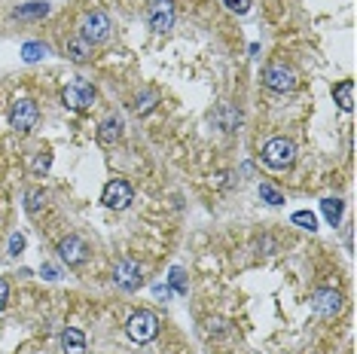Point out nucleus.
Returning <instances> with one entry per match:
<instances>
[{
  "label": "nucleus",
  "mask_w": 357,
  "mask_h": 354,
  "mask_svg": "<svg viewBox=\"0 0 357 354\" xmlns=\"http://www.w3.org/2000/svg\"><path fill=\"white\" fill-rule=\"evenodd\" d=\"M126 333H128V339L131 342H153L156 339V333H159V318L153 312H147V309H141V312H135L128 318V324H126Z\"/></svg>",
  "instance_id": "obj_1"
},
{
  "label": "nucleus",
  "mask_w": 357,
  "mask_h": 354,
  "mask_svg": "<svg viewBox=\"0 0 357 354\" xmlns=\"http://www.w3.org/2000/svg\"><path fill=\"white\" fill-rule=\"evenodd\" d=\"M61 101H65V107H71V110H86V107L95 104V89L86 80H74L61 92Z\"/></svg>",
  "instance_id": "obj_2"
},
{
  "label": "nucleus",
  "mask_w": 357,
  "mask_h": 354,
  "mask_svg": "<svg viewBox=\"0 0 357 354\" xmlns=\"http://www.w3.org/2000/svg\"><path fill=\"white\" fill-rule=\"evenodd\" d=\"M263 159H266V165H272V168H287L297 159V147H293L287 137H272L266 147H263Z\"/></svg>",
  "instance_id": "obj_3"
},
{
  "label": "nucleus",
  "mask_w": 357,
  "mask_h": 354,
  "mask_svg": "<svg viewBox=\"0 0 357 354\" xmlns=\"http://www.w3.org/2000/svg\"><path fill=\"white\" fill-rule=\"evenodd\" d=\"M83 40H86L89 46H95V43H104L107 37H110V15L107 12H89L86 19H83Z\"/></svg>",
  "instance_id": "obj_4"
},
{
  "label": "nucleus",
  "mask_w": 357,
  "mask_h": 354,
  "mask_svg": "<svg viewBox=\"0 0 357 354\" xmlns=\"http://www.w3.org/2000/svg\"><path fill=\"white\" fill-rule=\"evenodd\" d=\"M131 183L122 180V177H116V180H110L104 187V196H101V202H104L107 208H113V211H122V208L131 205Z\"/></svg>",
  "instance_id": "obj_5"
},
{
  "label": "nucleus",
  "mask_w": 357,
  "mask_h": 354,
  "mask_svg": "<svg viewBox=\"0 0 357 354\" xmlns=\"http://www.w3.org/2000/svg\"><path fill=\"white\" fill-rule=\"evenodd\" d=\"M263 83H266V89H272V92H293V89L299 86L297 74H293L290 67H284V65L266 67V74H263Z\"/></svg>",
  "instance_id": "obj_6"
},
{
  "label": "nucleus",
  "mask_w": 357,
  "mask_h": 354,
  "mask_svg": "<svg viewBox=\"0 0 357 354\" xmlns=\"http://www.w3.org/2000/svg\"><path fill=\"white\" fill-rule=\"evenodd\" d=\"M37 119H40V110H37L34 101H28V98H22V101L13 104V113H10V122L15 132H31V128L37 126Z\"/></svg>",
  "instance_id": "obj_7"
},
{
  "label": "nucleus",
  "mask_w": 357,
  "mask_h": 354,
  "mask_svg": "<svg viewBox=\"0 0 357 354\" xmlns=\"http://www.w3.org/2000/svg\"><path fill=\"white\" fill-rule=\"evenodd\" d=\"M113 281H116V287H122V290H138L141 287V281H144V275H141V266L135 263V260H122L119 266H116V272H113Z\"/></svg>",
  "instance_id": "obj_8"
},
{
  "label": "nucleus",
  "mask_w": 357,
  "mask_h": 354,
  "mask_svg": "<svg viewBox=\"0 0 357 354\" xmlns=\"http://www.w3.org/2000/svg\"><path fill=\"white\" fill-rule=\"evenodd\" d=\"M172 25H174V3L172 0H153L150 28L156 31V34H165V31H172Z\"/></svg>",
  "instance_id": "obj_9"
},
{
  "label": "nucleus",
  "mask_w": 357,
  "mask_h": 354,
  "mask_svg": "<svg viewBox=\"0 0 357 354\" xmlns=\"http://www.w3.org/2000/svg\"><path fill=\"white\" fill-rule=\"evenodd\" d=\"M58 253H61V260H65L67 266H80V263H86L89 260V251H86V242L83 238H65V242L58 244Z\"/></svg>",
  "instance_id": "obj_10"
},
{
  "label": "nucleus",
  "mask_w": 357,
  "mask_h": 354,
  "mask_svg": "<svg viewBox=\"0 0 357 354\" xmlns=\"http://www.w3.org/2000/svg\"><path fill=\"white\" fill-rule=\"evenodd\" d=\"M339 305H342V296H339L336 290H317V294H315V312L324 314V318L336 314Z\"/></svg>",
  "instance_id": "obj_11"
},
{
  "label": "nucleus",
  "mask_w": 357,
  "mask_h": 354,
  "mask_svg": "<svg viewBox=\"0 0 357 354\" xmlns=\"http://www.w3.org/2000/svg\"><path fill=\"white\" fill-rule=\"evenodd\" d=\"M61 351L65 354H86V336H83L76 327H67L65 333H61Z\"/></svg>",
  "instance_id": "obj_12"
},
{
  "label": "nucleus",
  "mask_w": 357,
  "mask_h": 354,
  "mask_svg": "<svg viewBox=\"0 0 357 354\" xmlns=\"http://www.w3.org/2000/svg\"><path fill=\"white\" fill-rule=\"evenodd\" d=\"M333 98H336V104L342 107V110H354V83L351 80H345V83H339L336 89H333Z\"/></svg>",
  "instance_id": "obj_13"
},
{
  "label": "nucleus",
  "mask_w": 357,
  "mask_h": 354,
  "mask_svg": "<svg viewBox=\"0 0 357 354\" xmlns=\"http://www.w3.org/2000/svg\"><path fill=\"white\" fill-rule=\"evenodd\" d=\"M119 135H122V119H107L98 132V141L104 144V147H110V144L119 141Z\"/></svg>",
  "instance_id": "obj_14"
},
{
  "label": "nucleus",
  "mask_w": 357,
  "mask_h": 354,
  "mask_svg": "<svg viewBox=\"0 0 357 354\" xmlns=\"http://www.w3.org/2000/svg\"><path fill=\"white\" fill-rule=\"evenodd\" d=\"M89 56H92V46H89L86 40H83V37H76V40L67 43V58L76 61V65H83V61H89Z\"/></svg>",
  "instance_id": "obj_15"
},
{
  "label": "nucleus",
  "mask_w": 357,
  "mask_h": 354,
  "mask_svg": "<svg viewBox=\"0 0 357 354\" xmlns=\"http://www.w3.org/2000/svg\"><path fill=\"white\" fill-rule=\"evenodd\" d=\"M214 119L220 122V126L226 128V132H235V128H238V122H242V113H238V110H232L229 104H223L220 110H217V117H214Z\"/></svg>",
  "instance_id": "obj_16"
},
{
  "label": "nucleus",
  "mask_w": 357,
  "mask_h": 354,
  "mask_svg": "<svg viewBox=\"0 0 357 354\" xmlns=\"http://www.w3.org/2000/svg\"><path fill=\"white\" fill-rule=\"evenodd\" d=\"M46 12H49V3H40V0H37V3L19 6V10H15V19H43Z\"/></svg>",
  "instance_id": "obj_17"
},
{
  "label": "nucleus",
  "mask_w": 357,
  "mask_h": 354,
  "mask_svg": "<svg viewBox=\"0 0 357 354\" xmlns=\"http://www.w3.org/2000/svg\"><path fill=\"white\" fill-rule=\"evenodd\" d=\"M321 211H324V217H327L330 226H336V223L342 220V202H339V199H324Z\"/></svg>",
  "instance_id": "obj_18"
},
{
  "label": "nucleus",
  "mask_w": 357,
  "mask_h": 354,
  "mask_svg": "<svg viewBox=\"0 0 357 354\" xmlns=\"http://www.w3.org/2000/svg\"><path fill=\"white\" fill-rule=\"evenodd\" d=\"M290 220H293V226H302V229H308V233H315L317 229V217L312 211H297Z\"/></svg>",
  "instance_id": "obj_19"
},
{
  "label": "nucleus",
  "mask_w": 357,
  "mask_h": 354,
  "mask_svg": "<svg viewBox=\"0 0 357 354\" xmlns=\"http://www.w3.org/2000/svg\"><path fill=\"white\" fill-rule=\"evenodd\" d=\"M46 56V46L43 43H25V49H22V58L25 61H40Z\"/></svg>",
  "instance_id": "obj_20"
},
{
  "label": "nucleus",
  "mask_w": 357,
  "mask_h": 354,
  "mask_svg": "<svg viewBox=\"0 0 357 354\" xmlns=\"http://www.w3.org/2000/svg\"><path fill=\"white\" fill-rule=\"evenodd\" d=\"M43 202H46V192L43 189H31L28 192V214H37V211H40V208H43Z\"/></svg>",
  "instance_id": "obj_21"
},
{
  "label": "nucleus",
  "mask_w": 357,
  "mask_h": 354,
  "mask_svg": "<svg viewBox=\"0 0 357 354\" xmlns=\"http://www.w3.org/2000/svg\"><path fill=\"white\" fill-rule=\"evenodd\" d=\"M168 281H172V290H177V294H186V275L183 269H172V275H168Z\"/></svg>",
  "instance_id": "obj_22"
},
{
  "label": "nucleus",
  "mask_w": 357,
  "mask_h": 354,
  "mask_svg": "<svg viewBox=\"0 0 357 354\" xmlns=\"http://www.w3.org/2000/svg\"><path fill=\"white\" fill-rule=\"evenodd\" d=\"M260 199H266L269 205H281V202H284V199H281V192H278V189H272V187H266V183H263V187H260Z\"/></svg>",
  "instance_id": "obj_23"
},
{
  "label": "nucleus",
  "mask_w": 357,
  "mask_h": 354,
  "mask_svg": "<svg viewBox=\"0 0 357 354\" xmlns=\"http://www.w3.org/2000/svg\"><path fill=\"white\" fill-rule=\"evenodd\" d=\"M223 3H226L232 12H238V15H244L247 10H251V0H223Z\"/></svg>",
  "instance_id": "obj_24"
},
{
  "label": "nucleus",
  "mask_w": 357,
  "mask_h": 354,
  "mask_svg": "<svg viewBox=\"0 0 357 354\" xmlns=\"http://www.w3.org/2000/svg\"><path fill=\"white\" fill-rule=\"evenodd\" d=\"M22 248H25V238H22V235H13V238H10V253H13V257H19Z\"/></svg>",
  "instance_id": "obj_25"
},
{
  "label": "nucleus",
  "mask_w": 357,
  "mask_h": 354,
  "mask_svg": "<svg viewBox=\"0 0 357 354\" xmlns=\"http://www.w3.org/2000/svg\"><path fill=\"white\" fill-rule=\"evenodd\" d=\"M49 162H52V156H49V153H46V156H40V159H37V162H34V171H37V174L46 171V168H49Z\"/></svg>",
  "instance_id": "obj_26"
},
{
  "label": "nucleus",
  "mask_w": 357,
  "mask_h": 354,
  "mask_svg": "<svg viewBox=\"0 0 357 354\" xmlns=\"http://www.w3.org/2000/svg\"><path fill=\"white\" fill-rule=\"evenodd\" d=\"M6 299H10V284H6L3 278H0V309L6 305Z\"/></svg>",
  "instance_id": "obj_27"
},
{
  "label": "nucleus",
  "mask_w": 357,
  "mask_h": 354,
  "mask_svg": "<svg viewBox=\"0 0 357 354\" xmlns=\"http://www.w3.org/2000/svg\"><path fill=\"white\" fill-rule=\"evenodd\" d=\"M150 101H156V95H153V92H150V95L144 98V104H138V113H147V110H150V107H153Z\"/></svg>",
  "instance_id": "obj_28"
},
{
  "label": "nucleus",
  "mask_w": 357,
  "mask_h": 354,
  "mask_svg": "<svg viewBox=\"0 0 357 354\" xmlns=\"http://www.w3.org/2000/svg\"><path fill=\"white\" fill-rule=\"evenodd\" d=\"M43 278H49V281H56V278H58V272H56V266H43Z\"/></svg>",
  "instance_id": "obj_29"
}]
</instances>
